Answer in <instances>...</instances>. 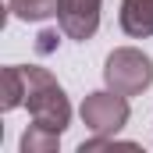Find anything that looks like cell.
<instances>
[{
    "label": "cell",
    "mask_w": 153,
    "mask_h": 153,
    "mask_svg": "<svg viewBox=\"0 0 153 153\" xmlns=\"http://www.w3.org/2000/svg\"><path fill=\"white\" fill-rule=\"evenodd\" d=\"M25 71V107L36 125L64 132L71 121V103L61 89V82L50 75L46 68H22Z\"/></svg>",
    "instance_id": "cell-1"
},
{
    "label": "cell",
    "mask_w": 153,
    "mask_h": 153,
    "mask_svg": "<svg viewBox=\"0 0 153 153\" xmlns=\"http://www.w3.org/2000/svg\"><path fill=\"white\" fill-rule=\"evenodd\" d=\"M103 82L121 96H139L153 85V61L135 46H117L103 64Z\"/></svg>",
    "instance_id": "cell-2"
},
{
    "label": "cell",
    "mask_w": 153,
    "mask_h": 153,
    "mask_svg": "<svg viewBox=\"0 0 153 153\" xmlns=\"http://www.w3.org/2000/svg\"><path fill=\"white\" fill-rule=\"evenodd\" d=\"M128 96H121L114 89H103V93H89L82 100V125L93 132V135H114L128 125Z\"/></svg>",
    "instance_id": "cell-3"
},
{
    "label": "cell",
    "mask_w": 153,
    "mask_h": 153,
    "mask_svg": "<svg viewBox=\"0 0 153 153\" xmlns=\"http://www.w3.org/2000/svg\"><path fill=\"white\" fill-rule=\"evenodd\" d=\"M100 4L103 0H57V25L68 39H85L96 36L100 29Z\"/></svg>",
    "instance_id": "cell-4"
},
{
    "label": "cell",
    "mask_w": 153,
    "mask_h": 153,
    "mask_svg": "<svg viewBox=\"0 0 153 153\" xmlns=\"http://www.w3.org/2000/svg\"><path fill=\"white\" fill-rule=\"evenodd\" d=\"M121 29L132 39L153 36V0H121Z\"/></svg>",
    "instance_id": "cell-5"
},
{
    "label": "cell",
    "mask_w": 153,
    "mask_h": 153,
    "mask_svg": "<svg viewBox=\"0 0 153 153\" xmlns=\"http://www.w3.org/2000/svg\"><path fill=\"white\" fill-rule=\"evenodd\" d=\"M61 146V132L53 128H43V125H29L25 135H22V153H53Z\"/></svg>",
    "instance_id": "cell-6"
},
{
    "label": "cell",
    "mask_w": 153,
    "mask_h": 153,
    "mask_svg": "<svg viewBox=\"0 0 153 153\" xmlns=\"http://www.w3.org/2000/svg\"><path fill=\"white\" fill-rule=\"evenodd\" d=\"M22 103H25V71L18 64H7L4 68V100H0V107L4 111H14Z\"/></svg>",
    "instance_id": "cell-7"
},
{
    "label": "cell",
    "mask_w": 153,
    "mask_h": 153,
    "mask_svg": "<svg viewBox=\"0 0 153 153\" xmlns=\"http://www.w3.org/2000/svg\"><path fill=\"white\" fill-rule=\"evenodd\" d=\"M7 11L22 22H43L57 14V0H7Z\"/></svg>",
    "instance_id": "cell-8"
},
{
    "label": "cell",
    "mask_w": 153,
    "mask_h": 153,
    "mask_svg": "<svg viewBox=\"0 0 153 153\" xmlns=\"http://www.w3.org/2000/svg\"><path fill=\"white\" fill-rule=\"evenodd\" d=\"M53 46H57V29H43V32H39L36 50H39V53H50Z\"/></svg>",
    "instance_id": "cell-9"
}]
</instances>
